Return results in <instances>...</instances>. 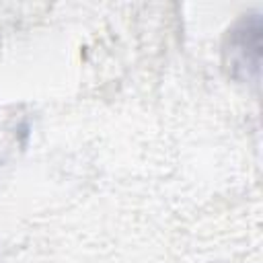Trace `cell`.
Instances as JSON below:
<instances>
[{"label":"cell","mask_w":263,"mask_h":263,"mask_svg":"<svg viewBox=\"0 0 263 263\" xmlns=\"http://www.w3.org/2000/svg\"><path fill=\"white\" fill-rule=\"evenodd\" d=\"M0 263H2V259H0Z\"/></svg>","instance_id":"6da1fadb"}]
</instances>
